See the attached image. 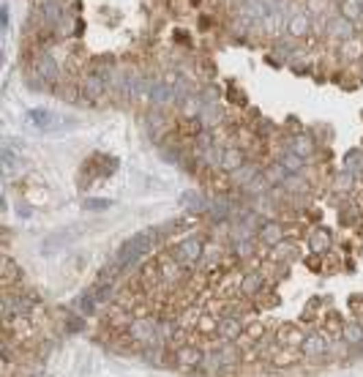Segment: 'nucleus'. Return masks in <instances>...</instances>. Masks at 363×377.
<instances>
[{"label":"nucleus","mask_w":363,"mask_h":377,"mask_svg":"<svg viewBox=\"0 0 363 377\" xmlns=\"http://www.w3.org/2000/svg\"><path fill=\"white\" fill-rule=\"evenodd\" d=\"M358 181H361V184H363V170H361V175H358Z\"/></svg>","instance_id":"obj_41"},{"label":"nucleus","mask_w":363,"mask_h":377,"mask_svg":"<svg viewBox=\"0 0 363 377\" xmlns=\"http://www.w3.org/2000/svg\"><path fill=\"white\" fill-rule=\"evenodd\" d=\"M79 93H82L85 104H101V99H107V93H110V82L101 74H96L93 69H85L79 74Z\"/></svg>","instance_id":"obj_4"},{"label":"nucleus","mask_w":363,"mask_h":377,"mask_svg":"<svg viewBox=\"0 0 363 377\" xmlns=\"http://www.w3.org/2000/svg\"><path fill=\"white\" fill-rule=\"evenodd\" d=\"M27 74L44 80L49 88H55V85L66 77L60 60H58L55 52H52V47H49V49H36V55L30 58V71H27Z\"/></svg>","instance_id":"obj_2"},{"label":"nucleus","mask_w":363,"mask_h":377,"mask_svg":"<svg viewBox=\"0 0 363 377\" xmlns=\"http://www.w3.org/2000/svg\"><path fill=\"white\" fill-rule=\"evenodd\" d=\"M355 181H358V175H353V173H347V170H339V173L334 175V181H331V191H334L336 197H353Z\"/></svg>","instance_id":"obj_22"},{"label":"nucleus","mask_w":363,"mask_h":377,"mask_svg":"<svg viewBox=\"0 0 363 377\" xmlns=\"http://www.w3.org/2000/svg\"><path fill=\"white\" fill-rule=\"evenodd\" d=\"M77 238V232H55V235H49L44 243H41V252L44 254H52L58 246H63V243H68V241H74Z\"/></svg>","instance_id":"obj_31"},{"label":"nucleus","mask_w":363,"mask_h":377,"mask_svg":"<svg viewBox=\"0 0 363 377\" xmlns=\"http://www.w3.org/2000/svg\"><path fill=\"white\" fill-rule=\"evenodd\" d=\"M202 249H205V241L199 235H186L178 243L170 246V257L178 260L183 268L188 271V268H197V263L202 257Z\"/></svg>","instance_id":"obj_3"},{"label":"nucleus","mask_w":363,"mask_h":377,"mask_svg":"<svg viewBox=\"0 0 363 377\" xmlns=\"http://www.w3.org/2000/svg\"><path fill=\"white\" fill-rule=\"evenodd\" d=\"M249 159H251V156L246 154V148H240L238 143H229V145H224V156H221V173H224V175H229V173L240 170V167H243Z\"/></svg>","instance_id":"obj_15"},{"label":"nucleus","mask_w":363,"mask_h":377,"mask_svg":"<svg viewBox=\"0 0 363 377\" xmlns=\"http://www.w3.org/2000/svg\"><path fill=\"white\" fill-rule=\"evenodd\" d=\"M208 202H210V199H208L202 191H197V188L183 191V197H181V208L191 210V213H205V210H208Z\"/></svg>","instance_id":"obj_24"},{"label":"nucleus","mask_w":363,"mask_h":377,"mask_svg":"<svg viewBox=\"0 0 363 377\" xmlns=\"http://www.w3.org/2000/svg\"><path fill=\"white\" fill-rule=\"evenodd\" d=\"M312 181L306 178V173H295V175H287L284 184H281V191L290 194V197H306L312 191Z\"/></svg>","instance_id":"obj_20"},{"label":"nucleus","mask_w":363,"mask_h":377,"mask_svg":"<svg viewBox=\"0 0 363 377\" xmlns=\"http://www.w3.org/2000/svg\"><path fill=\"white\" fill-rule=\"evenodd\" d=\"M227 99H229V101H232L235 107H246V96H243V90H238V85H235V82H229Z\"/></svg>","instance_id":"obj_38"},{"label":"nucleus","mask_w":363,"mask_h":377,"mask_svg":"<svg viewBox=\"0 0 363 377\" xmlns=\"http://www.w3.org/2000/svg\"><path fill=\"white\" fill-rule=\"evenodd\" d=\"M342 63H363V36H353L339 44Z\"/></svg>","instance_id":"obj_19"},{"label":"nucleus","mask_w":363,"mask_h":377,"mask_svg":"<svg viewBox=\"0 0 363 377\" xmlns=\"http://www.w3.org/2000/svg\"><path fill=\"white\" fill-rule=\"evenodd\" d=\"M342 170H347V173H353V175H361V170H363V148H353V151L345 156V165H342Z\"/></svg>","instance_id":"obj_33"},{"label":"nucleus","mask_w":363,"mask_h":377,"mask_svg":"<svg viewBox=\"0 0 363 377\" xmlns=\"http://www.w3.org/2000/svg\"><path fill=\"white\" fill-rule=\"evenodd\" d=\"M271 181L265 178V173H260L254 181H249L246 186L240 188V194H243V199H257V197H262V194H268L271 191Z\"/></svg>","instance_id":"obj_26"},{"label":"nucleus","mask_w":363,"mask_h":377,"mask_svg":"<svg viewBox=\"0 0 363 377\" xmlns=\"http://www.w3.org/2000/svg\"><path fill=\"white\" fill-rule=\"evenodd\" d=\"M303 337H306V334H303L298 326L287 323V326L279 328V348H301Z\"/></svg>","instance_id":"obj_25"},{"label":"nucleus","mask_w":363,"mask_h":377,"mask_svg":"<svg viewBox=\"0 0 363 377\" xmlns=\"http://www.w3.org/2000/svg\"><path fill=\"white\" fill-rule=\"evenodd\" d=\"M342 339H345L350 348H361L363 345V323H358V320L345 323V326H342Z\"/></svg>","instance_id":"obj_29"},{"label":"nucleus","mask_w":363,"mask_h":377,"mask_svg":"<svg viewBox=\"0 0 363 377\" xmlns=\"http://www.w3.org/2000/svg\"><path fill=\"white\" fill-rule=\"evenodd\" d=\"M126 337H129L132 342H137L140 348L148 345L151 339L159 337V331H156V320H153V317H132V323L126 326Z\"/></svg>","instance_id":"obj_11"},{"label":"nucleus","mask_w":363,"mask_h":377,"mask_svg":"<svg viewBox=\"0 0 363 377\" xmlns=\"http://www.w3.org/2000/svg\"><path fill=\"white\" fill-rule=\"evenodd\" d=\"M0 16H3V30H8V5L0 8Z\"/></svg>","instance_id":"obj_40"},{"label":"nucleus","mask_w":363,"mask_h":377,"mask_svg":"<svg viewBox=\"0 0 363 377\" xmlns=\"http://www.w3.org/2000/svg\"><path fill=\"white\" fill-rule=\"evenodd\" d=\"M331 246H334V232H331L328 227H314V230L306 235V249H309L312 254L325 257V254L331 252Z\"/></svg>","instance_id":"obj_16"},{"label":"nucleus","mask_w":363,"mask_h":377,"mask_svg":"<svg viewBox=\"0 0 363 377\" xmlns=\"http://www.w3.org/2000/svg\"><path fill=\"white\" fill-rule=\"evenodd\" d=\"M159 235H162V230H142V232H137V235H132L118 252H115V260H112V268H107L104 273L107 276H115L118 271H129L132 265H137L142 257H148L153 249H156V243H159Z\"/></svg>","instance_id":"obj_1"},{"label":"nucleus","mask_w":363,"mask_h":377,"mask_svg":"<svg viewBox=\"0 0 363 377\" xmlns=\"http://www.w3.org/2000/svg\"><path fill=\"white\" fill-rule=\"evenodd\" d=\"M221 257H224V249H221L218 243H205V249H202V257H199L197 268H199V271H202V268H213V265H218V263H221Z\"/></svg>","instance_id":"obj_27"},{"label":"nucleus","mask_w":363,"mask_h":377,"mask_svg":"<svg viewBox=\"0 0 363 377\" xmlns=\"http://www.w3.org/2000/svg\"><path fill=\"white\" fill-rule=\"evenodd\" d=\"M276 162H281V167L287 170V175H295V173H306L309 170V159L298 156L295 151L284 148L281 154H276Z\"/></svg>","instance_id":"obj_21"},{"label":"nucleus","mask_w":363,"mask_h":377,"mask_svg":"<svg viewBox=\"0 0 363 377\" xmlns=\"http://www.w3.org/2000/svg\"><path fill=\"white\" fill-rule=\"evenodd\" d=\"M175 367L183 372H202V361H205V350L197 348L194 342H183L173 350Z\"/></svg>","instance_id":"obj_6"},{"label":"nucleus","mask_w":363,"mask_h":377,"mask_svg":"<svg viewBox=\"0 0 363 377\" xmlns=\"http://www.w3.org/2000/svg\"><path fill=\"white\" fill-rule=\"evenodd\" d=\"M295 260H301V249H298V243L290 241V238H284L281 243H276V246L271 249V263H276V265H290V263H295Z\"/></svg>","instance_id":"obj_17"},{"label":"nucleus","mask_w":363,"mask_h":377,"mask_svg":"<svg viewBox=\"0 0 363 377\" xmlns=\"http://www.w3.org/2000/svg\"><path fill=\"white\" fill-rule=\"evenodd\" d=\"M265 290V273L262 271H246L238 276V295L240 298H257Z\"/></svg>","instance_id":"obj_14"},{"label":"nucleus","mask_w":363,"mask_h":377,"mask_svg":"<svg viewBox=\"0 0 363 377\" xmlns=\"http://www.w3.org/2000/svg\"><path fill=\"white\" fill-rule=\"evenodd\" d=\"M262 170H265V165H260L257 159H249V162H246V165H243L240 170H235V173H229L227 178L232 181V186L243 188V186H246V184H249V181H254V178H257V175H260Z\"/></svg>","instance_id":"obj_18"},{"label":"nucleus","mask_w":363,"mask_h":377,"mask_svg":"<svg viewBox=\"0 0 363 377\" xmlns=\"http://www.w3.org/2000/svg\"><path fill=\"white\" fill-rule=\"evenodd\" d=\"M85 33V22L77 16V22H74V36H82Z\"/></svg>","instance_id":"obj_39"},{"label":"nucleus","mask_w":363,"mask_h":377,"mask_svg":"<svg viewBox=\"0 0 363 377\" xmlns=\"http://www.w3.org/2000/svg\"><path fill=\"white\" fill-rule=\"evenodd\" d=\"M262 173H265V178L271 181V186H281V184H284V178H287V170H284V167H281V162H276V159H273L271 165H265V170H262Z\"/></svg>","instance_id":"obj_32"},{"label":"nucleus","mask_w":363,"mask_h":377,"mask_svg":"<svg viewBox=\"0 0 363 377\" xmlns=\"http://www.w3.org/2000/svg\"><path fill=\"white\" fill-rule=\"evenodd\" d=\"M16 282H22V268L8 254H3V290L11 287V284H16Z\"/></svg>","instance_id":"obj_28"},{"label":"nucleus","mask_w":363,"mask_h":377,"mask_svg":"<svg viewBox=\"0 0 363 377\" xmlns=\"http://www.w3.org/2000/svg\"><path fill=\"white\" fill-rule=\"evenodd\" d=\"M232 210H235V199L229 197V194H224V191H218L216 197H210V202H208V210H205V216L213 221V224H227L229 219H232Z\"/></svg>","instance_id":"obj_10"},{"label":"nucleus","mask_w":363,"mask_h":377,"mask_svg":"<svg viewBox=\"0 0 363 377\" xmlns=\"http://www.w3.org/2000/svg\"><path fill=\"white\" fill-rule=\"evenodd\" d=\"M339 219H342V224H358V219H361L358 205L345 202V205H342V210H339Z\"/></svg>","instance_id":"obj_35"},{"label":"nucleus","mask_w":363,"mask_h":377,"mask_svg":"<svg viewBox=\"0 0 363 377\" xmlns=\"http://www.w3.org/2000/svg\"><path fill=\"white\" fill-rule=\"evenodd\" d=\"M246 331V323L238 315H221L216 326V339L218 342H240Z\"/></svg>","instance_id":"obj_12"},{"label":"nucleus","mask_w":363,"mask_h":377,"mask_svg":"<svg viewBox=\"0 0 363 377\" xmlns=\"http://www.w3.org/2000/svg\"><path fill=\"white\" fill-rule=\"evenodd\" d=\"M284 30H287V36H292L295 41L309 38L312 30H314V16H312V11H309V8H295V11L287 16Z\"/></svg>","instance_id":"obj_9"},{"label":"nucleus","mask_w":363,"mask_h":377,"mask_svg":"<svg viewBox=\"0 0 363 377\" xmlns=\"http://www.w3.org/2000/svg\"><path fill=\"white\" fill-rule=\"evenodd\" d=\"M88 210H107V208H112V199H104V197H85V202H82Z\"/></svg>","instance_id":"obj_37"},{"label":"nucleus","mask_w":363,"mask_h":377,"mask_svg":"<svg viewBox=\"0 0 363 377\" xmlns=\"http://www.w3.org/2000/svg\"><path fill=\"white\" fill-rule=\"evenodd\" d=\"M339 14H345L353 22H363V0H339Z\"/></svg>","instance_id":"obj_30"},{"label":"nucleus","mask_w":363,"mask_h":377,"mask_svg":"<svg viewBox=\"0 0 363 377\" xmlns=\"http://www.w3.org/2000/svg\"><path fill=\"white\" fill-rule=\"evenodd\" d=\"M287 238V227L279 221V219H273V216H268L262 224H260V230H257V241L262 243V246H268V249H273L276 243H281Z\"/></svg>","instance_id":"obj_13"},{"label":"nucleus","mask_w":363,"mask_h":377,"mask_svg":"<svg viewBox=\"0 0 363 377\" xmlns=\"http://www.w3.org/2000/svg\"><path fill=\"white\" fill-rule=\"evenodd\" d=\"M287 148H290V151H295L298 156H303V159H309V162H312V159L320 154V140H317L312 132L298 129V132L287 134Z\"/></svg>","instance_id":"obj_8"},{"label":"nucleus","mask_w":363,"mask_h":377,"mask_svg":"<svg viewBox=\"0 0 363 377\" xmlns=\"http://www.w3.org/2000/svg\"><path fill=\"white\" fill-rule=\"evenodd\" d=\"M96 306H99V301H96V295H93V293H85V295L79 298V312H82L85 317H90V315L96 312Z\"/></svg>","instance_id":"obj_36"},{"label":"nucleus","mask_w":363,"mask_h":377,"mask_svg":"<svg viewBox=\"0 0 363 377\" xmlns=\"http://www.w3.org/2000/svg\"><path fill=\"white\" fill-rule=\"evenodd\" d=\"M85 315H66V320H63V331L66 334H82L85 331Z\"/></svg>","instance_id":"obj_34"},{"label":"nucleus","mask_w":363,"mask_h":377,"mask_svg":"<svg viewBox=\"0 0 363 377\" xmlns=\"http://www.w3.org/2000/svg\"><path fill=\"white\" fill-rule=\"evenodd\" d=\"M27 123L36 129V132H60V129H71V118H63L52 110H44V107H36V110H27Z\"/></svg>","instance_id":"obj_5"},{"label":"nucleus","mask_w":363,"mask_h":377,"mask_svg":"<svg viewBox=\"0 0 363 377\" xmlns=\"http://www.w3.org/2000/svg\"><path fill=\"white\" fill-rule=\"evenodd\" d=\"M257 238H251V241H229V249H232V257L235 260H240V263H249V260H257L260 254H257Z\"/></svg>","instance_id":"obj_23"},{"label":"nucleus","mask_w":363,"mask_h":377,"mask_svg":"<svg viewBox=\"0 0 363 377\" xmlns=\"http://www.w3.org/2000/svg\"><path fill=\"white\" fill-rule=\"evenodd\" d=\"M328 350H331V334L306 331V337H303V342H301L303 358H309V361H323V358H328Z\"/></svg>","instance_id":"obj_7"}]
</instances>
